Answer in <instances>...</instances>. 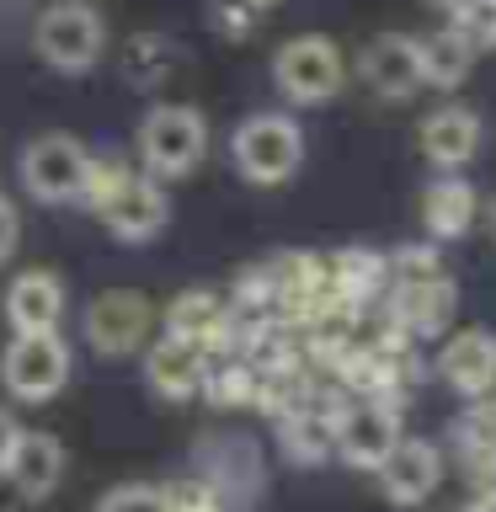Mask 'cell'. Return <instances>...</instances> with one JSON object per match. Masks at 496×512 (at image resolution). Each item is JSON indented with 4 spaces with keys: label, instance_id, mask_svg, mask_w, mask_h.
I'll list each match as a JSON object with an SVG mask.
<instances>
[{
    "label": "cell",
    "instance_id": "4316f807",
    "mask_svg": "<svg viewBox=\"0 0 496 512\" xmlns=\"http://www.w3.org/2000/svg\"><path fill=\"white\" fill-rule=\"evenodd\" d=\"M384 262H390V278H427V272H443L438 240H416V246H395V251H384Z\"/></svg>",
    "mask_w": 496,
    "mask_h": 512
},
{
    "label": "cell",
    "instance_id": "d6a6232c",
    "mask_svg": "<svg viewBox=\"0 0 496 512\" xmlns=\"http://www.w3.org/2000/svg\"><path fill=\"white\" fill-rule=\"evenodd\" d=\"M16 438H22V422L0 406V475H6V459H11V448H16Z\"/></svg>",
    "mask_w": 496,
    "mask_h": 512
},
{
    "label": "cell",
    "instance_id": "8992f818",
    "mask_svg": "<svg viewBox=\"0 0 496 512\" xmlns=\"http://www.w3.org/2000/svg\"><path fill=\"white\" fill-rule=\"evenodd\" d=\"M91 214L107 224V235L118 240V246H150V240H160L171 224V198H166V182H155L150 171L128 166Z\"/></svg>",
    "mask_w": 496,
    "mask_h": 512
},
{
    "label": "cell",
    "instance_id": "4dcf8cb0",
    "mask_svg": "<svg viewBox=\"0 0 496 512\" xmlns=\"http://www.w3.org/2000/svg\"><path fill=\"white\" fill-rule=\"evenodd\" d=\"M464 475H470V491H475V502L496 512V454L486 459H475V464H464Z\"/></svg>",
    "mask_w": 496,
    "mask_h": 512
},
{
    "label": "cell",
    "instance_id": "52a82bcc",
    "mask_svg": "<svg viewBox=\"0 0 496 512\" xmlns=\"http://www.w3.org/2000/svg\"><path fill=\"white\" fill-rule=\"evenodd\" d=\"M86 160L91 150L80 144L75 134H38L16 160V176H22L27 198H38L48 208H64V203H80L86 192Z\"/></svg>",
    "mask_w": 496,
    "mask_h": 512
},
{
    "label": "cell",
    "instance_id": "e575fe53",
    "mask_svg": "<svg viewBox=\"0 0 496 512\" xmlns=\"http://www.w3.org/2000/svg\"><path fill=\"white\" fill-rule=\"evenodd\" d=\"M246 6H256V11H267V6H283V0H246Z\"/></svg>",
    "mask_w": 496,
    "mask_h": 512
},
{
    "label": "cell",
    "instance_id": "d6986e66",
    "mask_svg": "<svg viewBox=\"0 0 496 512\" xmlns=\"http://www.w3.org/2000/svg\"><path fill=\"white\" fill-rule=\"evenodd\" d=\"M0 480H11L22 502H48V496L59 491V480H64V443L54 438V432L22 427V438H16Z\"/></svg>",
    "mask_w": 496,
    "mask_h": 512
},
{
    "label": "cell",
    "instance_id": "44dd1931",
    "mask_svg": "<svg viewBox=\"0 0 496 512\" xmlns=\"http://www.w3.org/2000/svg\"><path fill=\"white\" fill-rule=\"evenodd\" d=\"M475 214H480V198L475 187L464 182L459 171H438L422 192V230L427 240H438V246H448V240H464L475 230Z\"/></svg>",
    "mask_w": 496,
    "mask_h": 512
},
{
    "label": "cell",
    "instance_id": "e0dca14e",
    "mask_svg": "<svg viewBox=\"0 0 496 512\" xmlns=\"http://www.w3.org/2000/svg\"><path fill=\"white\" fill-rule=\"evenodd\" d=\"M374 475H379V491L390 496L395 507H422L427 496L443 486V454H438V443H427V438H400Z\"/></svg>",
    "mask_w": 496,
    "mask_h": 512
},
{
    "label": "cell",
    "instance_id": "8d00e7d4",
    "mask_svg": "<svg viewBox=\"0 0 496 512\" xmlns=\"http://www.w3.org/2000/svg\"><path fill=\"white\" fill-rule=\"evenodd\" d=\"M491 235H496V203H491Z\"/></svg>",
    "mask_w": 496,
    "mask_h": 512
},
{
    "label": "cell",
    "instance_id": "8fae6325",
    "mask_svg": "<svg viewBox=\"0 0 496 512\" xmlns=\"http://www.w3.org/2000/svg\"><path fill=\"white\" fill-rule=\"evenodd\" d=\"M406 438L400 432V406L390 400H352L342 416H336V459L347 464V470H368L374 475L384 459H390V448Z\"/></svg>",
    "mask_w": 496,
    "mask_h": 512
},
{
    "label": "cell",
    "instance_id": "9a60e30c",
    "mask_svg": "<svg viewBox=\"0 0 496 512\" xmlns=\"http://www.w3.org/2000/svg\"><path fill=\"white\" fill-rule=\"evenodd\" d=\"M160 326H166V336L198 342V347L224 358V352H230V336H235V310L224 294H214V288H187V294H176L166 310H160Z\"/></svg>",
    "mask_w": 496,
    "mask_h": 512
},
{
    "label": "cell",
    "instance_id": "3957f363",
    "mask_svg": "<svg viewBox=\"0 0 496 512\" xmlns=\"http://www.w3.org/2000/svg\"><path fill=\"white\" fill-rule=\"evenodd\" d=\"M230 160L251 187H283L304 166V128L294 112H251L230 128Z\"/></svg>",
    "mask_w": 496,
    "mask_h": 512
},
{
    "label": "cell",
    "instance_id": "2e32d148",
    "mask_svg": "<svg viewBox=\"0 0 496 512\" xmlns=\"http://www.w3.org/2000/svg\"><path fill=\"white\" fill-rule=\"evenodd\" d=\"M438 379L464 400H480L496 390V331L464 326L438 347Z\"/></svg>",
    "mask_w": 496,
    "mask_h": 512
},
{
    "label": "cell",
    "instance_id": "9c48e42d",
    "mask_svg": "<svg viewBox=\"0 0 496 512\" xmlns=\"http://www.w3.org/2000/svg\"><path fill=\"white\" fill-rule=\"evenodd\" d=\"M150 326H155V304L144 288H102L86 304V320H80L96 358H134L150 342Z\"/></svg>",
    "mask_w": 496,
    "mask_h": 512
},
{
    "label": "cell",
    "instance_id": "7c38bea8",
    "mask_svg": "<svg viewBox=\"0 0 496 512\" xmlns=\"http://www.w3.org/2000/svg\"><path fill=\"white\" fill-rule=\"evenodd\" d=\"M198 480L219 496L224 507H251L267 486V470H262V454H256L251 438H208L198 443Z\"/></svg>",
    "mask_w": 496,
    "mask_h": 512
},
{
    "label": "cell",
    "instance_id": "484cf974",
    "mask_svg": "<svg viewBox=\"0 0 496 512\" xmlns=\"http://www.w3.org/2000/svg\"><path fill=\"white\" fill-rule=\"evenodd\" d=\"M459 27V38L475 48V54H491L496 48V0H464L459 11H448Z\"/></svg>",
    "mask_w": 496,
    "mask_h": 512
},
{
    "label": "cell",
    "instance_id": "d4e9b609",
    "mask_svg": "<svg viewBox=\"0 0 496 512\" xmlns=\"http://www.w3.org/2000/svg\"><path fill=\"white\" fill-rule=\"evenodd\" d=\"M214 411H246L256 400V363L246 358H224V363H208L203 374V390H198Z\"/></svg>",
    "mask_w": 496,
    "mask_h": 512
},
{
    "label": "cell",
    "instance_id": "d590c367",
    "mask_svg": "<svg viewBox=\"0 0 496 512\" xmlns=\"http://www.w3.org/2000/svg\"><path fill=\"white\" fill-rule=\"evenodd\" d=\"M454 512H486V507H480V502H464V507H454Z\"/></svg>",
    "mask_w": 496,
    "mask_h": 512
},
{
    "label": "cell",
    "instance_id": "1f68e13d",
    "mask_svg": "<svg viewBox=\"0 0 496 512\" xmlns=\"http://www.w3.org/2000/svg\"><path fill=\"white\" fill-rule=\"evenodd\" d=\"M16 240H22V214H16L11 198H0V262H11Z\"/></svg>",
    "mask_w": 496,
    "mask_h": 512
},
{
    "label": "cell",
    "instance_id": "ba28073f",
    "mask_svg": "<svg viewBox=\"0 0 496 512\" xmlns=\"http://www.w3.org/2000/svg\"><path fill=\"white\" fill-rule=\"evenodd\" d=\"M384 320L395 331H406L411 342H438L459 315V288L448 272H427V278H390L379 299Z\"/></svg>",
    "mask_w": 496,
    "mask_h": 512
},
{
    "label": "cell",
    "instance_id": "83f0119b",
    "mask_svg": "<svg viewBox=\"0 0 496 512\" xmlns=\"http://www.w3.org/2000/svg\"><path fill=\"white\" fill-rule=\"evenodd\" d=\"M96 512H166V491L144 486V480H128V486H112Z\"/></svg>",
    "mask_w": 496,
    "mask_h": 512
},
{
    "label": "cell",
    "instance_id": "5b68a950",
    "mask_svg": "<svg viewBox=\"0 0 496 512\" xmlns=\"http://www.w3.org/2000/svg\"><path fill=\"white\" fill-rule=\"evenodd\" d=\"M70 374H75V352L59 331H22L0 352V384L22 406H48L54 395H64Z\"/></svg>",
    "mask_w": 496,
    "mask_h": 512
},
{
    "label": "cell",
    "instance_id": "836d02e7",
    "mask_svg": "<svg viewBox=\"0 0 496 512\" xmlns=\"http://www.w3.org/2000/svg\"><path fill=\"white\" fill-rule=\"evenodd\" d=\"M422 6H432V11H459L464 0H422Z\"/></svg>",
    "mask_w": 496,
    "mask_h": 512
},
{
    "label": "cell",
    "instance_id": "f1b7e54d",
    "mask_svg": "<svg viewBox=\"0 0 496 512\" xmlns=\"http://www.w3.org/2000/svg\"><path fill=\"white\" fill-rule=\"evenodd\" d=\"M256 6H246V0H214V11H208V22H214V32L224 43H246L256 32Z\"/></svg>",
    "mask_w": 496,
    "mask_h": 512
},
{
    "label": "cell",
    "instance_id": "4fadbf2b",
    "mask_svg": "<svg viewBox=\"0 0 496 512\" xmlns=\"http://www.w3.org/2000/svg\"><path fill=\"white\" fill-rule=\"evenodd\" d=\"M358 75L379 102H411L422 91V43H416V32H374L358 48Z\"/></svg>",
    "mask_w": 496,
    "mask_h": 512
},
{
    "label": "cell",
    "instance_id": "ffe728a7",
    "mask_svg": "<svg viewBox=\"0 0 496 512\" xmlns=\"http://www.w3.org/2000/svg\"><path fill=\"white\" fill-rule=\"evenodd\" d=\"M64 310H70V294H64V278L48 267H27L16 272L6 288V320L11 331H59Z\"/></svg>",
    "mask_w": 496,
    "mask_h": 512
},
{
    "label": "cell",
    "instance_id": "cb8c5ba5",
    "mask_svg": "<svg viewBox=\"0 0 496 512\" xmlns=\"http://www.w3.org/2000/svg\"><path fill=\"white\" fill-rule=\"evenodd\" d=\"M176 64H182V48H176L166 32H139V38H128L123 75L134 80L139 91H160L176 75Z\"/></svg>",
    "mask_w": 496,
    "mask_h": 512
},
{
    "label": "cell",
    "instance_id": "7402d4cb",
    "mask_svg": "<svg viewBox=\"0 0 496 512\" xmlns=\"http://www.w3.org/2000/svg\"><path fill=\"white\" fill-rule=\"evenodd\" d=\"M326 278H331V294L347 310H374L384 299V288H390V262L374 246H342L326 256Z\"/></svg>",
    "mask_w": 496,
    "mask_h": 512
},
{
    "label": "cell",
    "instance_id": "ac0fdd59",
    "mask_svg": "<svg viewBox=\"0 0 496 512\" xmlns=\"http://www.w3.org/2000/svg\"><path fill=\"white\" fill-rule=\"evenodd\" d=\"M208 363H214V352L198 347V342H182V336H160V342L144 347V384L171 400V406H182L203 390V374Z\"/></svg>",
    "mask_w": 496,
    "mask_h": 512
},
{
    "label": "cell",
    "instance_id": "6da1fadb",
    "mask_svg": "<svg viewBox=\"0 0 496 512\" xmlns=\"http://www.w3.org/2000/svg\"><path fill=\"white\" fill-rule=\"evenodd\" d=\"M208 118L192 102H155L139 118V160L155 182H182L208 160Z\"/></svg>",
    "mask_w": 496,
    "mask_h": 512
},
{
    "label": "cell",
    "instance_id": "30bf717a",
    "mask_svg": "<svg viewBox=\"0 0 496 512\" xmlns=\"http://www.w3.org/2000/svg\"><path fill=\"white\" fill-rule=\"evenodd\" d=\"M347 406V390H310V400H299L294 411L278 416V454L294 470H315V464L336 459V416Z\"/></svg>",
    "mask_w": 496,
    "mask_h": 512
},
{
    "label": "cell",
    "instance_id": "7a4b0ae2",
    "mask_svg": "<svg viewBox=\"0 0 496 512\" xmlns=\"http://www.w3.org/2000/svg\"><path fill=\"white\" fill-rule=\"evenodd\" d=\"M272 86L288 107H331L347 86V54L326 32H299L272 54Z\"/></svg>",
    "mask_w": 496,
    "mask_h": 512
},
{
    "label": "cell",
    "instance_id": "277c9868",
    "mask_svg": "<svg viewBox=\"0 0 496 512\" xmlns=\"http://www.w3.org/2000/svg\"><path fill=\"white\" fill-rule=\"evenodd\" d=\"M32 54L54 75H86L107 54V22L91 0H54L32 22Z\"/></svg>",
    "mask_w": 496,
    "mask_h": 512
},
{
    "label": "cell",
    "instance_id": "f546056e",
    "mask_svg": "<svg viewBox=\"0 0 496 512\" xmlns=\"http://www.w3.org/2000/svg\"><path fill=\"white\" fill-rule=\"evenodd\" d=\"M160 491H166V512H230V507H224L214 491L203 486L198 475L176 480V486H160Z\"/></svg>",
    "mask_w": 496,
    "mask_h": 512
},
{
    "label": "cell",
    "instance_id": "603a6c76",
    "mask_svg": "<svg viewBox=\"0 0 496 512\" xmlns=\"http://www.w3.org/2000/svg\"><path fill=\"white\" fill-rule=\"evenodd\" d=\"M422 86H432V91H459L464 80H470V70H475V48L459 38V27L448 22V27H438V32H422Z\"/></svg>",
    "mask_w": 496,
    "mask_h": 512
},
{
    "label": "cell",
    "instance_id": "5bb4252c",
    "mask_svg": "<svg viewBox=\"0 0 496 512\" xmlns=\"http://www.w3.org/2000/svg\"><path fill=\"white\" fill-rule=\"evenodd\" d=\"M480 139H486V123L464 102H443L416 123V150L432 171H464L480 155Z\"/></svg>",
    "mask_w": 496,
    "mask_h": 512
}]
</instances>
